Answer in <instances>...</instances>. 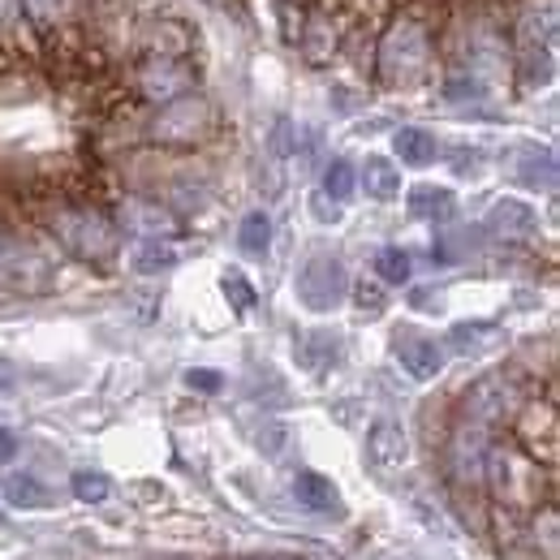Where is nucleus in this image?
<instances>
[{
    "instance_id": "nucleus-3",
    "label": "nucleus",
    "mask_w": 560,
    "mask_h": 560,
    "mask_svg": "<svg viewBox=\"0 0 560 560\" xmlns=\"http://www.w3.org/2000/svg\"><path fill=\"white\" fill-rule=\"evenodd\" d=\"M557 479L548 466H539L535 457H526L513 440H491L488 470H483V495L491 509H504L513 517H526L530 509H539L544 500H552Z\"/></svg>"
},
{
    "instance_id": "nucleus-30",
    "label": "nucleus",
    "mask_w": 560,
    "mask_h": 560,
    "mask_svg": "<svg viewBox=\"0 0 560 560\" xmlns=\"http://www.w3.org/2000/svg\"><path fill=\"white\" fill-rule=\"evenodd\" d=\"M173 264H177V250L168 242H142L135 250V268L139 272H168Z\"/></svg>"
},
{
    "instance_id": "nucleus-35",
    "label": "nucleus",
    "mask_w": 560,
    "mask_h": 560,
    "mask_svg": "<svg viewBox=\"0 0 560 560\" xmlns=\"http://www.w3.org/2000/svg\"><path fill=\"white\" fill-rule=\"evenodd\" d=\"M186 384L195 388V393H220L224 388V380H220V371H186Z\"/></svg>"
},
{
    "instance_id": "nucleus-14",
    "label": "nucleus",
    "mask_w": 560,
    "mask_h": 560,
    "mask_svg": "<svg viewBox=\"0 0 560 560\" xmlns=\"http://www.w3.org/2000/svg\"><path fill=\"white\" fill-rule=\"evenodd\" d=\"M393 353H397L401 371L415 375V380H435V375L444 371V346L431 341V337H422V332H415V328H401V332H397Z\"/></svg>"
},
{
    "instance_id": "nucleus-37",
    "label": "nucleus",
    "mask_w": 560,
    "mask_h": 560,
    "mask_svg": "<svg viewBox=\"0 0 560 560\" xmlns=\"http://www.w3.org/2000/svg\"><path fill=\"white\" fill-rule=\"evenodd\" d=\"M13 457H18V435L9 427H0V466L13 462Z\"/></svg>"
},
{
    "instance_id": "nucleus-16",
    "label": "nucleus",
    "mask_w": 560,
    "mask_h": 560,
    "mask_svg": "<svg viewBox=\"0 0 560 560\" xmlns=\"http://www.w3.org/2000/svg\"><path fill=\"white\" fill-rule=\"evenodd\" d=\"M488 229L500 242H530L535 229H539V215H535L530 203H522V199H500L488 211Z\"/></svg>"
},
{
    "instance_id": "nucleus-1",
    "label": "nucleus",
    "mask_w": 560,
    "mask_h": 560,
    "mask_svg": "<svg viewBox=\"0 0 560 560\" xmlns=\"http://www.w3.org/2000/svg\"><path fill=\"white\" fill-rule=\"evenodd\" d=\"M444 9L431 13V0H410L375 39V82L380 86H419L435 66V31Z\"/></svg>"
},
{
    "instance_id": "nucleus-5",
    "label": "nucleus",
    "mask_w": 560,
    "mask_h": 560,
    "mask_svg": "<svg viewBox=\"0 0 560 560\" xmlns=\"http://www.w3.org/2000/svg\"><path fill=\"white\" fill-rule=\"evenodd\" d=\"M0 284L13 293H48L57 284V255L52 246L18 224L0 220Z\"/></svg>"
},
{
    "instance_id": "nucleus-23",
    "label": "nucleus",
    "mask_w": 560,
    "mask_h": 560,
    "mask_svg": "<svg viewBox=\"0 0 560 560\" xmlns=\"http://www.w3.org/2000/svg\"><path fill=\"white\" fill-rule=\"evenodd\" d=\"M0 491H4V500H9L13 509H48V504H52V491L44 488L35 475H9Z\"/></svg>"
},
{
    "instance_id": "nucleus-24",
    "label": "nucleus",
    "mask_w": 560,
    "mask_h": 560,
    "mask_svg": "<svg viewBox=\"0 0 560 560\" xmlns=\"http://www.w3.org/2000/svg\"><path fill=\"white\" fill-rule=\"evenodd\" d=\"M337 353H341L337 332H306V337L298 341V358H302L306 371H324L328 362H337Z\"/></svg>"
},
{
    "instance_id": "nucleus-7",
    "label": "nucleus",
    "mask_w": 560,
    "mask_h": 560,
    "mask_svg": "<svg viewBox=\"0 0 560 560\" xmlns=\"http://www.w3.org/2000/svg\"><path fill=\"white\" fill-rule=\"evenodd\" d=\"M495 431L479 422L453 419L444 435V479L453 491H483V470H488V453Z\"/></svg>"
},
{
    "instance_id": "nucleus-33",
    "label": "nucleus",
    "mask_w": 560,
    "mask_h": 560,
    "mask_svg": "<svg viewBox=\"0 0 560 560\" xmlns=\"http://www.w3.org/2000/svg\"><path fill=\"white\" fill-rule=\"evenodd\" d=\"M444 95H448V100H483L488 86H483L479 73H462V78H453V82L444 86Z\"/></svg>"
},
{
    "instance_id": "nucleus-36",
    "label": "nucleus",
    "mask_w": 560,
    "mask_h": 560,
    "mask_svg": "<svg viewBox=\"0 0 560 560\" xmlns=\"http://www.w3.org/2000/svg\"><path fill=\"white\" fill-rule=\"evenodd\" d=\"M272 147H277V155H289L293 151V121L289 117H280L277 130H272Z\"/></svg>"
},
{
    "instance_id": "nucleus-10",
    "label": "nucleus",
    "mask_w": 560,
    "mask_h": 560,
    "mask_svg": "<svg viewBox=\"0 0 560 560\" xmlns=\"http://www.w3.org/2000/svg\"><path fill=\"white\" fill-rule=\"evenodd\" d=\"M350 293V272L337 255H311L298 272V302L306 311H337Z\"/></svg>"
},
{
    "instance_id": "nucleus-19",
    "label": "nucleus",
    "mask_w": 560,
    "mask_h": 560,
    "mask_svg": "<svg viewBox=\"0 0 560 560\" xmlns=\"http://www.w3.org/2000/svg\"><path fill=\"white\" fill-rule=\"evenodd\" d=\"M293 495L311 513H341V491H337V483L324 479V475H315V470H302L293 479Z\"/></svg>"
},
{
    "instance_id": "nucleus-40",
    "label": "nucleus",
    "mask_w": 560,
    "mask_h": 560,
    "mask_svg": "<svg viewBox=\"0 0 560 560\" xmlns=\"http://www.w3.org/2000/svg\"><path fill=\"white\" fill-rule=\"evenodd\" d=\"M280 4H289V9H302V4H311V0H280Z\"/></svg>"
},
{
    "instance_id": "nucleus-2",
    "label": "nucleus",
    "mask_w": 560,
    "mask_h": 560,
    "mask_svg": "<svg viewBox=\"0 0 560 560\" xmlns=\"http://www.w3.org/2000/svg\"><path fill=\"white\" fill-rule=\"evenodd\" d=\"M39 224L52 237V246H61L78 264L104 268V264H113L121 255V229H117L113 211H104L100 203L70 199V195L48 199L39 208Z\"/></svg>"
},
{
    "instance_id": "nucleus-22",
    "label": "nucleus",
    "mask_w": 560,
    "mask_h": 560,
    "mask_svg": "<svg viewBox=\"0 0 560 560\" xmlns=\"http://www.w3.org/2000/svg\"><path fill=\"white\" fill-rule=\"evenodd\" d=\"M18 9H22V18L48 39L52 31H61L66 26V18H70V0H18Z\"/></svg>"
},
{
    "instance_id": "nucleus-27",
    "label": "nucleus",
    "mask_w": 560,
    "mask_h": 560,
    "mask_svg": "<svg viewBox=\"0 0 560 560\" xmlns=\"http://www.w3.org/2000/svg\"><path fill=\"white\" fill-rule=\"evenodd\" d=\"M353 190H358V173H353V164L350 160H332V164L324 168V199L346 203Z\"/></svg>"
},
{
    "instance_id": "nucleus-28",
    "label": "nucleus",
    "mask_w": 560,
    "mask_h": 560,
    "mask_svg": "<svg viewBox=\"0 0 560 560\" xmlns=\"http://www.w3.org/2000/svg\"><path fill=\"white\" fill-rule=\"evenodd\" d=\"M375 272H380V280H388V284H406L410 272H415V264H410V255L401 246H384L375 255Z\"/></svg>"
},
{
    "instance_id": "nucleus-34",
    "label": "nucleus",
    "mask_w": 560,
    "mask_h": 560,
    "mask_svg": "<svg viewBox=\"0 0 560 560\" xmlns=\"http://www.w3.org/2000/svg\"><path fill=\"white\" fill-rule=\"evenodd\" d=\"M353 302H358V311H362V315H380V311H384V289L362 280V284L353 289Z\"/></svg>"
},
{
    "instance_id": "nucleus-41",
    "label": "nucleus",
    "mask_w": 560,
    "mask_h": 560,
    "mask_svg": "<svg viewBox=\"0 0 560 560\" xmlns=\"http://www.w3.org/2000/svg\"><path fill=\"white\" fill-rule=\"evenodd\" d=\"M406 4H410V0H401V9H406Z\"/></svg>"
},
{
    "instance_id": "nucleus-21",
    "label": "nucleus",
    "mask_w": 560,
    "mask_h": 560,
    "mask_svg": "<svg viewBox=\"0 0 560 560\" xmlns=\"http://www.w3.org/2000/svg\"><path fill=\"white\" fill-rule=\"evenodd\" d=\"M453 211H457L453 190H444V186H415V190H410V215H415V220L444 224Z\"/></svg>"
},
{
    "instance_id": "nucleus-13",
    "label": "nucleus",
    "mask_w": 560,
    "mask_h": 560,
    "mask_svg": "<svg viewBox=\"0 0 560 560\" xmlns=\"http://www.w3.org/2000/svg\"><path fill=\"white\" fill-rule=\"evenodd\" d=\"M341 44H346V31H341L337 13H328V9H311V13H302L298 48H302V61H306V66H315V70L332 66V61L341 57Z\"/></svg>"
},
{
    "instance_id": "nucleus-17",
    "label": "nucleus",
    "mask_w": 560,
    "mask_h": 560,
    "mask_svg": "<svg viewBox=\"0 0 560 560\" xmlns=\"http://www.w3.org/2000/svg\"><path fill=\"white\" fill-rule=\"evenodd\" d=\"M526 530H530V544L535 552H544V560H560V513L557 500H544L539 509H530L526 517Z\"/></svg>"
},
{
    "instance_id": "nucleus-6",
    "label": "nucleus",
    "mask_w": 560,
    "mask_h": 560,
    "mask_svg": "<svg viewBox=\"0 0 560 560\" xmlns=\"http://www.w3.org/2000/svg\"><path fill=\"white\" fill-rule=\"evenodd\" d=\"M535 393H539V384H530L517 366H509V371H488V375H479V380L462 393L457 419L479 422V427H488V431H500V427L513 422L517 406H522L526 397H535Z\"/></svg>"
},
{
    "instance_id": "nucleus-20",
    "label": "nucleus",
    "mask_w": 560,
    "mask_h": 560,
    "mask_svg": "<svg viewBox=\"0 0 560 560\" xmlns=\"http://www.w3.org/2000/svg\"><path fill=\"white\" fill-rule=\"evenodd\" d=\"M393 151H397V160H401V164H410V168H427V164H435L440 142H435V135L419 130V126H401V130L393 135Z\"/></svg>"
},
{
    "instance_id": "nucleus-8",
    "label": "nucleus",
    "mask_w": 560,
    "mask_h": 560,
    "mask_svg": "<svg viewBox=\"0 0 560 560\" xmlns=\"http://www.w3.org/2000/svg\"><path fill=\"white\" fill-rule=\"evenodd\" d=\"M509 440L526 453V457H535L539 466H548V470H557V457H560V415H557V397H526L522 406H517V415L509 422Z\"/></svg>"
},
{
    "instance_id": "nucleus-18",
    "label": "nucleus",
    "mask_w": 560,
    "mask_h": 560,
    "mask_svg": "<svg viewBox=\"0 0 560 560\" xmlns=\"http://www.w3.org/2000/svg\"><path fill=\"white\" fill-rule=\"evenodd\" d=\"M358 182H362L366 199H380V203H393V199L401 195V168H397L388 155H366Z\"/></svg>"
},
{
    "instance_id": "nucleus-12",
    "label": "nucleus",
    "mask_w": 560,
    "mask_h": 560,
    "mask_svg": "<svg viewBox=\"0 0 560 560\" xmlns=\"http://www.w3.org/2000/svg\"><path fill=\"white\" fill-rule=\"evenodd\" d=\"M199 44L195 26L186 18H173V13H151L139 26V57H190Z\"/></svg>"
},
{
    "instance_id": "nucleus-15",
    "label": "nucleus",
    "mask_w": 560,
    "mask_h": 560,
    "mask_svg": "<svg viewBox=\"0 0 560 560\" xmlns=\"http://www.w3.org/2000/svg\"><path fill=\"white\" fill-rule=\"evenodd\" d=\"M366 457H371V466H380V470H397V466L410 457V435H406V427L393 419L375 422V427L366 431Z\"/></svg>"
},
{
    "instance_id": "nucleus-39",
    "label": "nucleus",
    "mask_w": 560,
    "mask_h": 560,
    "mask_svg": "<svg viewBox=\"0 0 560 560\" xmlns=\"http://www.w3.org/2000/svg\"><path fill=\"white\" fill-rule=\"evenodd\" d=\"M18 13H22V9H18V0H0V26H4V22H13Z\"/></svg>"
},
{
    "instance_id": "nucleus-26",
    "label": "nucleus",
    "mask_w": 560,
    "mask_h": 560,
    "mask_svg": "<svg viewBox=\"0 0 560 560\" xmlns=\"http://www.w3.org/2000/svg\"><path fill=\"white\" fill-rule=\"evenodd\" d=\"M522 182L526 186H544V190H552L557 186V155L548 151V147H530L526 151V168H522Z\"/></svg>"
},
{
    "instance_id": "nucleus-29",
    "label": "nucleus",
    "mask_w": 560,
    "mask_h": 560,
    "mask_svg": "<svg viewBox=\"0 0 560 560\" xmlns=\"http://www.w3.org/2000/svg\"><path fill=\"white\" fill-rule=\"evenodd\" d=\"M495 341V328L491 324H457L453 332H448V346L457 353H479L483 346Z\"/></svg>"
},
{
    "instance_id": "nucleus-38",
    "label": "nucleus",
    "mask_w": 560,
    "mask_h": 560,
    "mask_svg": "<svg viewBox=\"0 0 560 560\" xmlns=\"http://www.w3.org/2000/svg\"><path fill=\"white\" fill-rule=\"evenodd\" d=\"M13 388H18V366L9 358H0V397L13 393Z\"/></svg>"
},
{
    "instance_id": "nucleus-11",
    "label": "nucleus",
    "mask_w": 560,
    "mask_h": 560,
    "mask_svg": "<svg viewBox=\"0 0 560 560\" xmlns=\"http://www.w3.org/2000/svg\"><path fill=\"white\" fill-rule=\"evenodd\" d=\"M113 220H117V229L139 233L142 242H168V237L182 233V215L168 203H160V199H147V195H126L117 203Z\"/></svg>"
},
{
    "instance_id": "nucleus-25",
    "label": "nucleus",
    "mask_w": 560,
    "mask_h": 560,
    "mask_svg": "<svg viewBox=\"0 0 560 560\" xmlns=\"http://www.w3.org/2000/svg\"><path fill=\"white\" fill-rule=\"evenodd\" d=\"M237 246H242L250 259H264V255H268V246H272V220H268V211H250V215L242 220Z\"/></svg>"
},
{
    "instance_id": "nucleus-9",
    "label": "nucleus",
    "mask_w": 560,
    "mask_h": 560,
    "mask_svg": "<svg viewBox=\"0 0 560 560\" xmlns=\"http://www.w3.org/2000/svg\"><path fill=\"white\" fill-rule=\"evenodd\" d=\"M135 91L151 108L199 91V70L190 57H139L135 61Z\"/></svg>"
},
{
    "instance_id": "nucleus-31",
    "label": "nucleus",
    "mask_w": 560,
    "mask_h": 560,
    "mask_svg": "<svg viewBox=\"0 0 560 560\" xmlns=\"http://www.w3.org/2000/svg\"><path fill=\"white\" fill-rule=\"evenodd\" d=\"M73 495H78L82 504H100V500L113 495V483H108V475H100V470H78V475H73Z\"/></svg>"
},
{
    "instance_id": "nucleus-32",
    "label": "nucleus",
    "mask_w": 560,
    "mask_h": 560,
    "mask_svg": "<svg viewBox=\"0 0 560 560\" xmlns=\"http://www.w3.org/2000/svg\"><path fill=\"white\" fill-rule=\"evenodd\" d=\"M224 298L233 302V311H250L255 306V289H250V280L242 277V272H229L224 277Z\"/></svg>"
},
{
    "instance_id": "nucleus-4",
    "label": "nucleus",
    "mask_w": 560,
    "mask_h": 560,
    "mask_svg": "<svg viewBox=\"0 0 560 560\" xmlns=\"http://www.w3.org/2000/svg\"><path fill=\"white\" fill-rule=\"evenodd\" d=\"M220 130V113L203 91H190V95H177L168 104H160L147 126H142V139L151 147H164V151H195L203 142L215 139Z\"/></svg>"
}]
</instances>
